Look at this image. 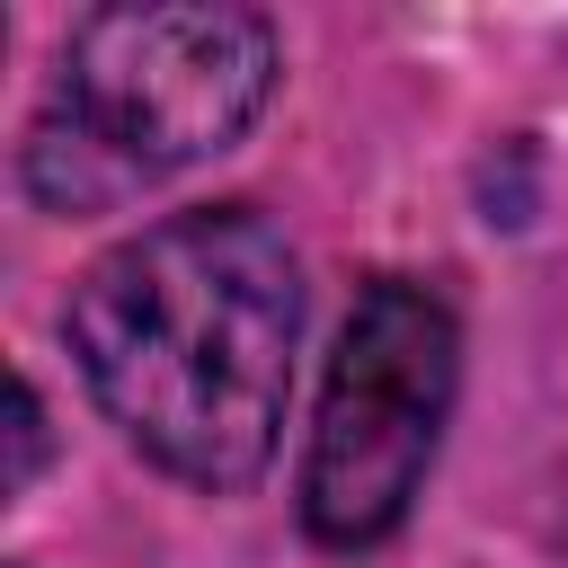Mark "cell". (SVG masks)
Wrapping results in <instances>:
<instances>
[{"label": "cell", "mask_w": 568, "mask_h": 568, "mask_svg": "<svg viewBox=\"0 0 568 568\" xmlns=\"http://www.w3.org/2000/svg\"><path fill=\"white\" fill-rule=\"evenodd\" d=\"M275 89V27L231 0L89 9L62 44L53 115L27 142L44 204H98L151 169H186L248 133Z\"/></svg>", "instance_id": "cell-2"}, {"label": "cell", "mask_w": 568, "mask_h": 568, "mask_svg": "<svg viewBox=\"0 0 568 568\" xmlns=\"http://www.w3.org/2000/svg\"><path fill=\"white\" fill-rule=\"evenodd\" d=\"M453 373H462V328L426 284L382 275L355 293L337 355H328L320 417H311V453H302L311 541L373 550L382 532H399V515L435 462Z\"/></svg>", "instance_id": "cell-3"}, {"label": "cell", "mask_w": 568, "mask_h": 568, "mask_svg": "<svg viewBox=\"0 0 568 568\" xmlns=\"http://www.w3.org/2000/svg\"><path fill=\"white\" fill-rule=\"evenodd\" d=\"M9 444H18V453H9V497H18V488L36 479V462H44V408H36L27 382H9Z\"/></svg>", "instance_id": "cell-4"}, {"label": "cell", "mask_w": 568, "mask_h": 568, "mask_svg": "<svg viewBox=\"0 0 568 568\" xmlns=\"http://www.w3.org/2000/svg\"><path fill=\"white\" fill-rule=\"evenodd\" d=\"M62 337L142 462L186 488H248L284 426L302 275L257 204L169 213L71 284Z\"/></svg>", "instance_id": "cell-1"}]
</instances>
